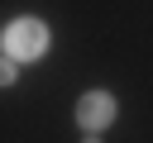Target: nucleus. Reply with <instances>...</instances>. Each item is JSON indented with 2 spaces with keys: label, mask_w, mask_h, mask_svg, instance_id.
<instances>
[{
  "label": "nucleus",
  "mask_w": 153,
  "mask_h": 143,
  "mask_svg": "<svg viewBox=\"0 0 153 143\" xmlns=\"http://www.w3.org/2000/svg\"><path fill=\"white\" fill-rule=\"evenodd\" d=\"M0 48H5L0 57H10V62H43L48 48H53V29H48V19H38V14H19V19L5 24Z\"/></svg>",
  "instance_id": "obj_1"
},
{
  "label": "nucleus",
  "mask_w": 153,
  "mask_h": 143,
  "mask_svg": "<svg viewBox=\"0 0 153 143\" xmlns=\"http://www.w3.org/2000/svg\"><path fill=\"white\" fill-rule=\"evenodd\" d=\"M72 119H76L81 133H105V129L120 119V100H115V91H105V86L81 91L76 105H72Z\"/></svg>",
  "instance_id": "obj_2"
},
{
  "label": "nucleus",
  "mask_w": 153,
  "mask_h": 143,
  "mask_svg": "<svg viewBox=\"0 0 153 143\" xmlns=\"http://www.w3.org/2000/svg\"><path fill=\"white\" fill-rule=\"evenodd\" d=\"M19 81V62H10V57H0V91H10Z\"/></svg>",
  "instance_id": "obj_3"
},
{
  "label": "nucleus",
  "mask_w": 153,
  "mask_h": 143,
  "mask_svg": "<svg viewBox=\"0 0 153 143\" xmlns=\"http://www.w3.org/2000/svg\"><path fill=\"white\" fill-rule=\"evenodd\" d=\"M76 143H105V138H100V133H81Z\"/></svg>",
  "instance_id": "obj_4"
}]
</instances>
